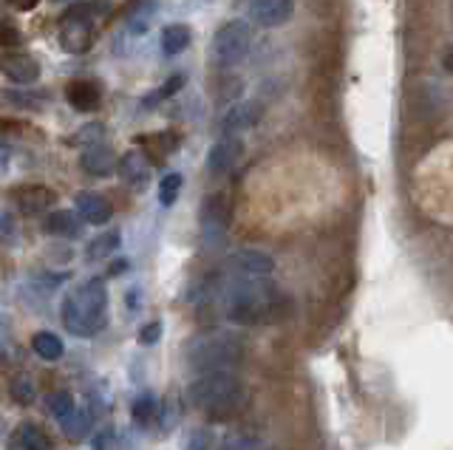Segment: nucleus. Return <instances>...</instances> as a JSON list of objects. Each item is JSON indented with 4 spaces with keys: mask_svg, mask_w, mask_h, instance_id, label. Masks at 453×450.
I'll use <instances>...</instances> for the list:
<instances>
[{
    "mask_svg": "<svg viewBox=\"0 0 453 450\" xmlns=\"http://www.w3.org/2000/svg\"><path fill=\"white\" fill-rule=\"evenodd\" d=\"M159 416V405H156V397L153 393H142V397L134 402V422L142 428L153 425V419Z\"/></svg>",
    "mask_w": 453,
    "mask_h": 450,
    "instance_id": "obj_24",
    "label": "nucleus"
},
{
    "mask_svg": "<svg viewBox=\"0 0 453 450\" xmlns=\"http://www.w3.org/2000/svg\"><path fill=\"white\" fill-rule=\"evenodd\" d=\"M125 270H127V261H117V263H113V266H111V270H108V272H111V275H122Z\"/></svg>",
    "mask_w": 453,
    "mask_h": 450,
    "instance_id": "obj_36",
    "label": "nucleus"
},
{
    "mask_svg": "<svg viewBox=\"0 0 453 450\" xmlns=\"http://www.w3.org/2000/svg\"><path fill=\"white\" fill-rule=\"evenodd\" d=\"M108 323L105 280H85L63 301V326L77 337H94Z\"/></svg>",
    "mask_w": 453,
    "mask_h": 450,
    "instance_id": "obj_2",
    "label": "nucleus"
},
{
    "mask_svg": "<svg viewBox=\"0 0 453 450\" xmlns=\"http://www.w3.org/2000/svg\"><path fill=\"white\" fill-rule=\"evenodd\" d=\"M117 171L119 179L131 187H145L150 179V159L142 150H127L125 156L117 159Z\"/></svg>",
    "mask_w": 453,
    "mask_h": 450,
    "instance_id": "obj_13",
    "label": "nucleus"
},
{
    "mask_svg": "<svg viewBox=\"0 0 453 450\" xmlns=\"http://www.w3.org/2000/svg\"><path fill=\"white\" fill-rule=\"evenodd\" d=\"M23 43V32L18 29V26L12 23H0V46L4 49H14Z\"/></svg>",
    "mask_w": 453,
    "mask_h": 450,
    "instance_id": "obj_30",
    "label": "nucleus"
},
{
    "mask_svg": "<svg viewBox=\"0 0 453 450\" xmlns=\"http://www.w3.org/2000/svg\"><path fill=\"white\" fill-rule=\"evenodd\" d=\"M32 348H35V355L40 360H49V362L60 360L65 355V346H63V340L54 332H37L32 337Z\"/></svg>",
    "mask_w": 453,
    "mask_h": 450,
    "instance_id": "obj_21",
    "label": "nucleus"
},
{
    "mask_svg": "<svg viewBox=\"0 0 453 450\" xmlns=\"http://www.w3.org/2000/svg\"><path fill=\"white\" fill-rule=\"evenodd\" d=\"M252 43V29L247 20H230L224 23L221 29L212 37V46H210V57L216 65L221 68H230L238 65L241 60L247 57Z\"/></svg>",
    "mask_w": 453,
    "mask_h": 450,
    "instance_id": "obj_5",
    "label": "nucleus"
},
{
    "mask_svg": "<svg viewBox=\"0 0 453 450\" xmlns=\"http://www.w3.org/2000/svg\"><path fill=\"white\" fill-rule=\"evenodd\" d=\"M60 422H63V431H65V436L71 442H80V439H85V433H88V414L80 411L77 405L71 408V411Z\"/></svg>",
    "mask_w": 453,
    "mask_h": 450,
    "instance_id": "obj_23",
    "label": "nucleus"
},
{
    "mask_svg": "<svg viewBox=\"0 0 453 450\" xmlns=\"http://www.w3.org/2000/svg\"><path fill=\"white\" fill-rule=\"evenodd\" d=\"M289 312V303L261 278H241L226 294V317L238 326H258L275 323Z\"/></svg>",
    "mask_w": 453,
    "mask_h": 450,
    "instance_id": "obj_1",
    "label": "nucleus"
},
{
    "mask_svg": "<svg viewBox=\"0 0 453 450\" xmlns=\"http://www.w3.org/2000/svg\"><path fill=\"white\" fill-rule=\"evenodd\" d=\"M159 337H162V323L159 320H153V323H148V326L139 329V343L142 346H153Z\"/></svg>",
    "mask_w": 453,
    "mask_h": 450,
    "instance_id": "obj_31",
    "label": "nucleus"
},
{
    "mask_svg": "<svg viewBox=\"0 0 453 450\" xmlns=\"http://www.w3.org/2000/svg\"><path fill=\"white\" fill-rule=\"evenodd\" d=\"M226 266L238 278H269L275 272V258L261 249H238L230 256Z\"/></svg>",
    "mask_w": 453,
    "mask_h": 450,
    "instance_id": "obj_8",
    "label": "nucleus"
},
{
    "mask_svg": "<svg viewBox=\"0 0 453 450\" xmlns=\"http://www.w3.org/2000/svg\"><path fill=\"white\" fill-rule=\"evenodd\" d=\"M99 136H103V125H85V131L80 136H74V142H88V145H94Z\"/></svg>",
    "mask_w": 453,
    "mask_h": 450,
    "instance_id": "obj_32",
    "label": "nucleus"
},
{
    "mask_svg": "<svg viewBox=\"0 0 453 450\" xmlns=\"http://www.w3.org/2000/svg\"><path fill=\"white\" fill-rule=\"evenodd\" d=\"M261 114H264V108L258 103H235L224 114L221 128L224 131H247V128H252V125H258Z\"/></svg>",
    "mask_w": 453,
    "mask_h": 450,
    "instance_id": "obj_17",
    "label": "nucleus"
},
{
    "mask_svg": "<svg viewBox=\"0 0 453 450\" xmlns=\"http://www.w3.org/2000/svg\"><path fill=\"white\" fill-rule=\"evenodd\" d=\"M9 162H12V150H9V145L4 142V139H0V173L6 171Z\"/></svg>",
    "mask_w": 453,
    "mask_h": 450,
    "instance_id": "obj_35",
    "label": "nucleus"
},
{
    "mask_svg": "<svg viewBox=\"0 0 453 450\" xmlns=\"http://www.w3.org/2000/svg\"><path fill=\"white\" fill-rule=\"evenodd\" d=\"M14 199H18V207L26 216H40L57 202V193L46 185H26L20 190H14Z\"/></svg>",
    "mask_w": 453,
    "mask_h": 450,
    "instance_id": "obj_16",
    "label": "nucleus"
},
{
    "mask_svg": "<svg viewBox=\"0 0 453 450\" xmlns=\"http://www.w3.org/2000/svg\"><path fill=\"white\" fill-rule=\"evenodd\" d=\"M230 216H233V207L230 199L224 193H212L210 199L204 202L202 210V238H204V247L216 249L226 241V233H230Z\"/></svg>",
    "mask_w": 453,
    "mask_h": 450,
    "instance_id": "obj_7",
    "label": "nucleus"
},
{
    "mask_svg": "<svg viewBox=\"0 0 453 450\" xmlns=\"http://www.w3.org/2000/svg\"><path fill=\"white\" fill-rule=\"evenodd\" d=\"M139 145H156L153 150V159L156 162H162V159H167L170 156V150H176V145H179V139L173 136V133H156V136H142L139 139Z\"/></svg>",
    "mask_w": 453,
    "mask_h": 450,
    "instance_id": "obj_26",
    "label": "nucleus"
},
{
    "mask_svg": "<svg viewBox=\"0 0 453 450\" xmlns=\"http://www.w3.org/2000/svg\"><path fill=\"white\" fill-rule=\"evenodd\" d=\"M212 442V433L210 431H196L193 442H190V450H207Z\"/></svg>",
    "mask_w": 453,
    "mask_h": 450,
    "instance_id": "obj_34",
    "label": "nucleus"
},
{
    "mask_svg": "<svg viewBox=\"0 0 453 450\" xmlns=\"http://www.w3.org/2000/svg\"><path fill=\"white\" fill-rule=\"evenodd\" d=\"M77 216L82 218V224H94V227H103L113 218V207L105 199L103 193H94V190H82L77 195Z\"/></svg>",
    "mask_w": 453,
    "mask_h": 450,
    "instance_id": "obj_12",
    "label": "nucleus"
},
{
    "mask_svg": "<svg viewBox=\"0 0 453 450\" xmlns=\"http://www.w3.org/2000/svg\"><path fill=\"white\" fill-rule=\"evenodd\" d=\"M49 235H60V238H80L82 235V218L74 216L71 210H57L46 221H42Z\"/></svg>",
    "mask_w": 453,
    "mask_h": 450,
    "instance_id": "obj_19",
    "label": "nucleus"
},
{
    "mask_svg": "<svg viewBox=\"0 0 453 450\" xmlns=\"http://www.w3.org/2000/svg\"><path fill=\"white\" fill-rule=\"evenodd\" d=\"M60 46L68 54H82L94 46V18L88 6H71L60 20Z\"/></svg>",
    "mask_w": 453,
    "mask_h": 450,
    "instance_id": "obj_6",
    "label": "nucleus"
},
{
    "mask_svg": "<svg viewBox=\"0 0 453 450\" xmlns=\"http://www.w3.org/2000/svg\"><path fill=\"white\" fill-rule=\"evenodd\" d=\"M80 167L88 176H111L113 167H117V153L103 142L85 145L82 156H80Z\"/></svg>",
    "mask_w": 453,
    "mask_h": 450,
    "instance_id": "obj_14",
    "label": "nucleus"
},
{
    "mask_svg": "<svg viewBox=\"0 0 453 450\" xmlns=\"http://www.w3.org/2000/svg\"><path fill=\"white\" fill-rule=\"evenodd\" d=\"M190 40H193L190 26L170 23V26H165V29H162V51L170 54V57H176V54H181L184 49L190 46Z\"/></svg>",
    "mask_w": 453,
    "mask_h": 450,
    "instance_id": "obj_20",
    "label": "nucleus"
},
{
    "mask_svg": "<svg viewBox=\"0 0 453 450\" xmlns=\"http://www.w3.org/2000/svg\"><path fill=\"white\" fill-rule=\"evenodd\" d=\"M60 4H63V0H60Z\"/></svg>",
    "mask_w": 453,
    "mask_h": 450,
    "instance_id": "obj_38",
    "label": "nucleus"
},
{
    "mask_svg": "<svg viewBox=\"0 0 453 450\" xmlns=\"http://www.w3.org/2000/svg\"><path fill=\"white\" fill-rule=\"evenodd\" d=\"M181 187H184L181 173H167V176H162V181H159V204L162 207H173L176 199H179V193H181Z\"/></svg>",
    "mask_w": 453,
    "mask_h": 450,
    "instance_id": "obj_25",
    "label": "nucleus"
},
{
    "mask_svg": "<svg viewBox=\"0 0 453 450\" xmlns=\"http://www.w3.org/2000/svg\"><path fill=\"white\" fill-rule=\"evenodd\" d=\"M241 139L238 136H233V133H226V136H221L216 145L210 148V153H207V171H210V176H224V173H230L233 167L238 164V159H241Z\"/></svg>",
    "mask_w": 453,
    "mask_h": 450,
    "instance_id": "obj_11",
    "label": "nucleus"
},
{
    "mask_svg": "<svg viewBox=\"0 0 453 450\" xmlns=\"http://www.w3.org/2000/svg\"><path fill=\"white\" fill-rule=\"evenodd\" d=\"M12 450H54V442L37 422H23L12 439Z\"/></svg>",
    "mask_w": 453,
    "mask_h": 450,
    "instance_id": "obj_18",
    "label": "nucleus"
},
{
    "mask_svg": "<svg viewBox=\"0 0 453 450\" xmlns=\"http://www.w3.org/2000/svg\"><path fill=\"white\" fill-rule=\"evenodd\" d=\"M14 221H12V216L9 213H0V241H12L14 238Z\"/></svg>",
    "mask_w": 453,
    "mask_h": 450,
    "instance_id": "obj_33",
    "label": "nucleus"
},
{
    "mask_svg": "<svg viewBox=\"0 0 453 450\" xmlns=\"http://www.w3.org/2000/svg\"><path fill=\"white\" fill-rule=\"evenodd\" d=\"M184 82H188V80H184V74H173V77H170L159 91L148 96L145 105H148V108H153V103H156V100H167V96H173L179 88H184Z\"/></svg>",
    "mask_w": 453,
    "mask_h": 450,
    "instance_id": "obj_29",
    "label": "nucleus"
},
{
    "mask_svg": "<svg viewBox=\"0 0 453 450\" xmlns=\"http://www.w3.org/2000/svg\"><path fill=\"white\" fill-rule=\"evenodd\" d=\"M295 15V0H252L250 20L261 29H278Z\"/></svg>",
    "mask_w": 453,
    "mask_h": 450,
    "instance_id": "obj_9",
    "label": "nucleus"
},
{
    "mask_svg": "<svg viewBox=\"0 0 453 450\" xmlns=\"http://www.w3.org/2000/svg\"><path fill=\"white\" fill-rule=\"evenodd\" d=\"M46 408L57 419H63L71 411V408H74V400H71V393L57 391V393H49V397H46Z\"/></svg>",
    "mask_w": 453,
    "mask_h": 450,
    "instance_id": "obj_27",
    "label": "nucleus"
},
{
    "mask_svg": "<svg viewBox=\"0 0 453 450\" xmlns=\"http://www.w3.org/2000/svg\"><path fill=\"white\" fill-rule=\"evenodd\" d=\"M241 357H244L241 337L233 332H219V329L196 334L188 343V348H184V360H188V365L198 374L230 369Z\"/></svg>",
    "mask_w": 453,
    "mask_h": 450,
    "instance_id": "obj_3",
    "label": "nucleus"
},
{
    "mask_svg": "<svg viewBox=\"0 0 453 450\" xmlns=\"http://www.w3.org/2000/svg\"><path fill=\"white\" fill-rule=\"evenodd\" d=\"M0 362H4V355H0Z\"/></svg>",
    "mask_w": 453,
    "mask_h": 450,
    "instance_id": "obj_37",
    "label": "nucleus"
},
{
    "mask_svg": "<svg viewBox=\"0 0 453 450\" xmlns=\"http://www.w3.org/2000/svg\"><path fill=\"white\" fill-rule=\"evenodd\" d=\"M0 72L6 80H12L14 86H32L40 80V63L32 54H20V51H6L0 54Z\"/></svg>",
    "mask_w": 453,
    "mask_h": 450,
    "instance_id": "obj_10",
    "label": "nucleus"
},
{
    "mask_svg": "<svg viewBox=\"0 0 453 450\" xmlns=\"http://www.w3.org/2000/svg\"><path fill=\"white\" fill-rule=\"evenodd\" d=\"M119 244H122L119 230H108L103 235H96L94 241L85 247V258H88V261H103V258L113 256V252L119 249Z\"/></svg>",
    "mask_w": 453,
    "mask_h": 450,
    "instance_id": "obj_22",
    "label": "nucleus"
},
{
    "mask_svg": "<svg viewBox=\"0 0 453 450\" xmlns=\"http://www.w3.org/2000/svg\"><path fill=\"white\" fill-rule=\"evenodd\" d=\"M241 400V383L230 369L221 371H204L198 379H193L188 388V402L193 408H230Z\"/></svg>",
    "mask_w": 453,
    "mask_h": 450,
    "instance_id": "obj_4",
    "label": "nucleus"
},
{
    "mask_svg": "<svg viewBox=\"0 0 453 450\" xmlns=\"http://www.w3.org/2000/svg\"><path fill=\"white\" fill-rule=\"evenodd\" d=\"M12 400L18 402L20 408H28L35 402V385H32V379H14L12 383Z\"/></svg>",
    "mask_w": 453,
    "mask_h": 450,
    "instance_id": "obj_28",
    "label": "nucleus"
},
{
    "mask_svg": "<svg viewBox=\"0 0 453 450\" xmlns=\"http://www.w3.org/2000/svg\"><path fill=\"white\" fill-rule=\"evenodd\" d=\"M65 100H68V105L74 108V111L88 114V111L99 108V100H103V88H99L94 80H71L68 88H65Z\"/></svg>",
    "mask_w": 453,
    "mask_h": 450,
    "instance_id": "obj_15",
    "label": "nucleus"
}]
</instances>
